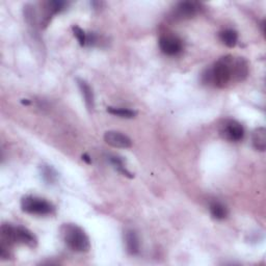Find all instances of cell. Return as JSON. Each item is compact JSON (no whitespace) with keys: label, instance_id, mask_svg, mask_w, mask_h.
<instances>
[{"label":"cell","instance_id":"obj_1","mask_svg":"<svg viewBox=\"0 0 266 266\" xmlns=\"http://www.w3.org/2000/svg\"><path fill=\"white\" fill-rule=\"evenodd\" d=\"M236 57L226 55L214 63L202 75V81L205 84L215 87H226L230 82L236 81L235 74Z\"/></svg>","mask_w":266,"mask_h":266},{"label":"cell","instance_id":"obj_2","mask_svg":"<svg viewBox=\"0 0 266 266\" xmlns=\"http://www.w3.org/2000/svg\"><path fill=\"white\" fill-rule=\"evenodd\" d=\"M61 235L66 246L76 253H85L91 248L90 238L79 226L65 224L61 228Z\"/></svg>","mask_w":266,"mask_h":266},{"label":"cell","instance_id":"obj_3","mask_svg":"<svg viewBox=\"0 0 266 266\" xmlns=\"http://www.w3.org/2000/svg\"><path fill=\"white\" fill-rule=\"evenodd\" d=\"M2 241L9 246L20 244L29 248H36L38 245L37 237L32 231L22 226L14 227L11 224H4L2 226Z\"/></svg>","mask_w":266,"mask_h":266},{"label":"cell","instance_id":"obj_4","mask_svg":"<svg viewBox=\"0 0 266 266\" xmlns=\"http://www.w3.org/2000/svg\"><path fill=\"white\" fill-rule=\"evenodd\" d=\"M21 208L24 212L35 215H50L55 211L54 206L45 199L26 196L21 200Z\"/></svg>","mask_w":266,"mask_h":266},{"label":"cell","instance_id":"obj_5","mask_svg":"<svg viewBox=\"0 0 266 266\" xmlns=\"http://www.w3.org/2000/svg\"><path fill=\"white\" fill-rule=\"evenodd\" d=\"M220 133L229 141H239L245 136V129L235 120H225L220 127Z\"/></svg>","mask_w":266,"mask_h":266},{"label":"cell","instance_id":"obj_6","mask_svg":"<svg viewBox=\"0 0 266 266\" xmlns=\"http://www.w3.org/2000/svg\"><path fill=\"white\" fill-rule=\"evenodd\" d=\"M160 50L166 55H177L183 49L181 39L173 35H163L159 39Z\"/></svg>","mask_w":266,"mask_h":266},{"label":"cell","instance_id":"obj_7","mask_svg":"<svg viewBox=\"0 0 266 266\" xmlns=\"http://www.w3.org/2000/svg\"><path fill=\"white\" fill-rule=\"evenodd\" d=\"M67 7V4L65 2H61V0H52V2H47L44 4L43 9V15L41 17L40 25L41 27H46L49 24L51 18L61 13L65 10Z\"/></svg>","mask_w":266,"mask_h":266},{"label":"cell","instance_id":"obj_8","mask_svg":"<svg viewBox=\"0 0 266 266\" xmlns=\"http://www.w3.org/2000/svg\"><path fill=\"white\" fill-rule=\"evenodd\" d=\"M200 11V6L197 3L183 2L176 6L173 16L178 20H186L195 17Z\"/></svg>","mask_w":266,"mask_h":266},{"label":"cell","instance_id":"obj_9","mask_svg":"<svg viewBox=\"0 0 266 266\" xmlns=\"http://www.w3.org/2000/svg\"><path fill=\"white\" fill-rule=\"evenodd\" d=\"M104 140L109 146L113 148L127 149L132 146L131 139L122 132L119 131H107L104 134Z\"/></svg>","mask_w":266,"mask_h":266},{"label":"cell","instance_id":"obj_10","mask_svg":"<svg viewBox=\"0 0 266 266\" xmlns=\"http://www.w3.org/2000/svg\"><path fill=\"white\" fill-rule=\"evenodd\" d=\"M77 84L80 90V93L84 99V103L88 111H93L95 108V97H94V92L93 88L90 86V84L83 80L78 78L77 79Z\"/></svg>","mask_w":266,"mask_h":266},{"label":"cell","instance_id":"obj_11","mask_svg":"<svg viewBox=\"0 0 266 266\" xmlns=\"http://www.w3.org/2000/svg\"><path fill=\"white\" fill-rule=\"evenodd\" d=\"M125 244L127 252L131 255H137L140 250V241L134 230H127L125 233Z\"/></svg>","mask_w":266,"mask_h":266},{"label":"cell","instance_id":"obj_12","mask_svg":"<svg viewBox=\"0 0 266 266\" xmlns=\"http://www.w3.org/2000/svg\"><path fill=\"white\" fill-rule=\"evenodd\" d=\"M253 146L257 151L264 152L266 149V130L263 127L257 128L252 136Z\"/></svg>","mask_w":266,"mask_h":266},{"label":"cell","instance_id":"obj_13","mask_svg":"<svg viewBox=\"0 0 266 266\" xmlns=\"http://www.w3.org/2000/svg\"><path fill=\"white\" fill-rule=\"evenodd\" d=\"M210 213L212 215L213 219L215 220H225L226 217L228 216V210L226 208V206H224L222 203L220 202H212L210 204Z\"/></svg>","mask_w":266,"mask_h":266},{"label":"cell","instance_id":"obj_14","mask_svg":"<svg viewBox=\"0 0 266 266\" xmlns=\"http://www.w3.org/2000/svg\"><path fill=\"white\" fill-rule=\"evenodd\" d=\"M41 176L47 184H54L58 177L54 168L48 164L41 165Z\"/></svg>","mask_w":266,"mask_h":266},{"label":"cell","instance_id":"obj_15","mask_svg":"<svg viewBox=\"0 0 266 266\" xmlns=\"http://www.w3.org/2000/svg\"><path fill=\"white\" fill-rule=\"evenodd\" d=\"M220 39L227 47L233 48L237 44L238 34L234 29H225L220 33Z\"/></svg>","mask_w":266,"mask_h":266},{"label":"cell","instance_id":"obj_16","mask_svg":"<svg viewBox=\"0 0 266 266\" xmlns=\"http://www.w3.org/2000/svg\"><path fill=\"white\" fill-rule=\"evenodd\" d=\"M108 159H109V162L112 164V166L115 168V170L119 173H121V174L128 177V178H133L132 174L126 168L124 160L122 158L116 156V155H109Z\"/></svg>","mask_w":266,"mask_h":266},{"label":"cell","instance_id":"obj_17","mask_svg":"<svg viewBox=\"0 0 266 266\" xmlns=\"http://www.w3.org/2000/svg\"><path fill=\"white\" fill-rule=\"evenodd\" d=\"M107 111L110 114L116 115L123 119H132L136 115V111L129 108H120V107H107Z\"/></svg>","mask_w":266,"mask_h":266},{"label":"cell","instance_id":"obj_18","mask_svg":"<svg viewBox=\"0 0 266 266\" xmlns=\"http://www.w3.org/2000/svg\"><path fill=\"white\" fill-rule=\"evenodd\" d=\"M72 31H73V34L76 37V39H77L78 43L80 44V46H85L86 45L87 34H85V32L83 29H81L77 25H74L73 27H72Z\"/></svg>","mask_w":266,"mask_h":266},{"label":"cell","instance_id":"obj_19","mask_svg":"<svg viewBox=\"0 0 266 266\" xmlns=\"http://www.w3.org/2000/svg\"><path fill=\"white\" fill-rule=\"evenodd\" d=\"M82 159H83L85 162H87V163H91V162H92V160H91V158H90V156H88L87 154L82 155Z\"/></svg>","mask_w":266,"mask_h":266},{"label":"cell","instance_id":"obj_20","mask_svg":"<svg viewBox=\"0 0 266 266\" xmlns=\"http://www.w3.org/2000/svg\"><path fill=\"white\" fill-rule=\"evenodd\" d=\"M22 103H23V104H29V101L25 100V101H22Z\"/></svg>","mask_w":266,"mask_h":266}]
</instances>
